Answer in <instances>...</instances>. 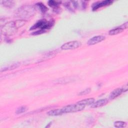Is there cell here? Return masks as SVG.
<instances>
[{"label":"cell","mask_w":128,"mask_h":128,"mask_svg":"<svg viewBox=\"0 0 128 128\" xmlns=\"http://www.w3.org/2000/svg\"><path fill=\"white\" fill-rule=\"evenodd\" d=\"M94 102V98H86L82 100H80L77 103L78 104L86 106H90Z\"/></svg>","instance_id":"cell-11"},{"label":"cell","mask_w":128,"mask_h":128,"mask_svg":"<svg viewBox=\"0 0 128 128\" xmlns=\"http://www.w3.org/2000/svg\"><path fill=\"white\" fill-rule=\"evenodd\" d=\"M54 24V22L52 21H46V20H40L36 24H35L32 26L31 27L30 30H34L36 28H40L41 30L46 31V30L50 28Z\"/></svg>","instance_id":"cell-3"},{"label":"cell","mask_w":128,"mask_h":128,"mask_svg":"<svg viewBox=\"0 0 128 128\" xmlns=\"http://www.w3.org/2000/svg\"><path fill=\"white\" fill-rule=\"evenodd\" d=\"M108 102V100L106 98H103L97 100L96 102H94L91 104V107L92 108H98L106 105Z\"/></svg>","instance_id":"cell-10"},{"label":"cell","mask_w":128,"mask_h":128,"mask_svg":"<svg viewBox=\"0 0 128 128\" xmlns=\"http://www.w3.org/2000/svg\"><path fill=\"white\" fill-rule=\"evenodd\" d=\"M105 37L103 36H96L90 38L87 42V44L89 46L94 45L104 40Z\"/></svg>","instance_id":"cell-8"},{"label":"cell","mask_w":128,"mask_h":128,"mask_svg":"<svg viewBox=\"0 0 128 128\" xmlns=\"http://www.w3.org/2000/svg\"><path fill=\"white\" fill-rule=\"evenodd\" d=\"M34 12L35 9L33 6L26 5L19 8L17 12V15L20 18H28L32 17L34 14Z\"/></svg>","instance_id":"cell-2"},{"label":"cell","mask_w":128,"mask_h":128,"mask_svg":"<svg viewBox=\"0 0 128 128\" xmlns=\"http://www.w3.org/2000/svg\"><path fill=\"white\" fill-rule=\"evenodd\" d=\"M114 126L118 128H125L126 126V123L122 121H116L114 122Z\"/></svg>","instance_id":"cell-13"},{"label":"cell","mask_w":128,"mask_h":128,"mask_svg":"<svg viewBox=\"0 0 128 128\" xmlns=\"http://www.w3.org/2000/svg\"><path fill=\"white\" fill-rule=\"evenodd\" d=\"M51 124V122L49 123V124H48V125H47V126H46V128H48H48H49V127L51 125V124Z\"/></svg>","instance_id":"cell-20"},{"label":"cell","mask_w":128,"mask_h":128,"mask_svg":"<svg viewBox=\"0 0 128 128\" xmlns=\"http://www.w3.org/2000/svg\"><path fill=\"white\" fill-rule=\"evenodd\" d=\"M2 2L4 4V6H7V7H10V6H12L14 4V2L11 1V0L2 1Z\"/></svg>","instance_id":"cell-18"},{"label":"cell","mask_w":128,"mask_h":128,"mask_svg":"<svg viewBox=\"0 0 128 128\" xmlns=\"http://www.w3.org/2000/svg\"><path fill=\"white\" fill-rule=\"evenodd\" d=\"M48 114L49 116H56L61 115V114H63V112L62 111V108L55 109V110H52L49 111L48 112Z\"/></svg>","instance_id":"cell-12"},{"label":"cell","mask_w":128,"mask_h":128,"mask_svg":"<svg viewBox=\"0 0 128 128\" xmlns=\"http://www.w3.org/2000/svg\"><path fill=\"white\" fill-rule=\"evenodd\" d=\"M128 22H126L120 26H119L114 28L113 29H112L109 31V34L112 36V35H116L122 32L124 29H126L128 28Z\"/></svg>","instance_id":"cell-7"},{"label":"cell","mask_w":128,"mask_h":128,"mask_svg":"<svg viewBox=\"0 0 128 128\" xmlns=\"http://www.w3.org/2000/svg\"><path fill=\"white\" fill-rule=\"evenodd\" d=\"M128 84H126L125 86H124L122 88H119L116 89H115L110 93V99L112 100L117 98L118 96H120L122 93L126 92L128 90Z\"/></svg>","instance_id":"cell-6"},{"label":"cell","mask_w":128,"mask_h":128,"mask_svg":"<svg viewBox=\"0 0 128 128\" xmlns=\"http://www.w3.org/2000/svg\"><path fill=\"white\" fill-rule=\"evenodd\" d=\"M36 6L42 12H45L48 10V8H46V6L42 2L37 3Z\"/></svg>","instance_id":"cell-15"},{"label":"cell","mask_w":128,"mask_h":128,"mask_svg":"<svg viewBox=\"0 0 128 128\" xmlns=\"http://www.w3.org/2000/svg\"><path fill=\"white\" fill-rule=\"evenodd\" d=\"M26 21L24 20L10 22L4 25L1 28V32L4 35L10 36L16 32V30L25 24Z\"/></svg>","instance_id":"cell-1"},{"label":"cell","mask_w":128,"mask_h":128,"mask_svg":"<svg viewBox=\"0 0 128 128\" xmlns=\"http://www.w3.org/2000/svg\"><path fill=\"white\" fill-rule=\"evenodd\" d=\"M26 110H27V108L26 106H22L18 108L16 110V112L18 114H19L24 112H26Z\"/></svg>","instance_id":"cell-17"},{"label":"cell","mask_w":128,"mask_h":128,"mask_svg":"<svg viewBox=\"0 0 128 128\" xmlns=\"http://www.w3.org/2000/svg\"><path fill=\"white\" fill-rule=\"evenodd\" d=\"M91 91V89L90 88H86V89H84V90L80 92L78 94V95L80 96H83V95H85L86 94H89Z\"/></svg>","instance_id":"cell-19"},{"label":"cell","mask_w":128,"mask_h":128,"mask_svg":"<svg viewBox=\"0 0 128 128\" xmlns=\"http://www.w3.org/2000/svg\"><path fill=\"white\" fill-rule=\"evenodd\" d=\"M60 2L56 0H50L48 2V4L52 8H56L60 4Z\"/></svg>","instance_id":"cell-16"},{"label":"cell","mask_w":128,"mask_h":128,"mask_svg":"<svg viewBox=\"0 0 128 128\" xmlns=\"http://www.w3.org/2000/svg\"><path fill=\"white\" fill-rule=\"evenodd\" d=\"M20 64L18 63H15V64H12L11 65L7 66V67H5L2 69L1 70V72H2V71H6V70H13V69H14L16 68H18V66H19Z\"/></svg>","instance_id":"cell-14"},{"label":"cell","mask_w":128,"mask_h":128,"mask_svg":"<svg viewBox=\"0 0 128 128\" xmlns=\"http://www.w3.org/2000/svg\"><path fill=\"white\" fill-rule=\"evenodd\" d=\"M82 45V43L77 40L70 41L66 42L61 46V49L64 50H74L78 48Z\"/></svg>","instance_id":"cell-5"},{"label":"cell","mask_w":128,"mask_h":128,"mask_svg":"<svg viewBox=\"0 0 128 128\" xmlns=\"http://www.w3.org/2000/svg\"><path fill=\"white\" fill-rule=\"evenodd\" d=\"M112 2H113L110 0H103L102 2H97L95 4H94V5L92 6V10H96L98 8H99L102 6L110 5V4H112Z\"/></svg>","instance_id":"cell-9"},{"label":"cell","mask_w":128,"mask_h":128,"mask_svg":"<svg viewBox=\"0 0 128 128\" xmlns=\"http://www.w3.org/2000/svg\"><path fill=\"white\" fill-rule=\"evenodd\" d=\"M85 106H82L78 103L74 104H70L62 108L63 114L74 112L78 111H81L84 108Z\"/></svg>","instance_id":"cell-4"}]
</instances>
